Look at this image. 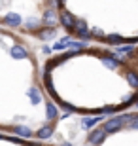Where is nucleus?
Here are the masks:
<instances>
[{"instance_id":"nucleus-1","label":"nucleus","mask_w":138,"mask_h":146,"mask_svg":"<svg viewBox=\"0 0 138 146\" xmlns=\"http://www.w3.org/2000/svg\"><path fill=\"white\" fill-rule=\"evenodd\" d=\"M27 2L55 8V0H27ZM0 23H6L10 27H21L28 33H36V36L42 38V40H49V38L55 36V29L44 27L36 19L23 13L21 8H19V0H0Z\"/></svg>"},{"instance_id":"nucleus-2","label":"nucleus","mask_w":138,"mask_h":146,"mask_svg":"<svg viewBox=\"0 0 138 146\" xmlns=\"http://www.w3.org/2000/svg\"><path fill=\"white\" fill-rule=\"evenodd\" d=\"M104 137H106L104 129H96V131H93V133H91L89 142H91V144H98V142H102V141H104Z\"/></svg>"}]
</instances>
